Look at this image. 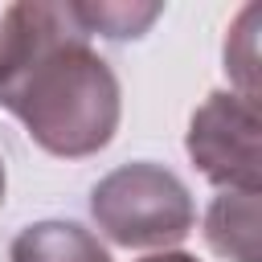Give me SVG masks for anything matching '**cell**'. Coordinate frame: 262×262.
I'll return each instance as SVG.
<instances>
[{"mask_svg":"<svg viewBox=\"0 0 262 262\" xmlns=\"http://www.w3.org/2000/svg\"><path fill=\"white\" fill-rule=\"evenodd\" d=\"M188 156L225 192H258V102L209 94L188 123Z\"/></svg>","mask_w":262,"mask_h":262,"instance_id":"cell-3","label":"cell"},{"mask_svg":"<svg viewBox=\"0 0 262 262\" xmlns=\"http://www.w3.org/2000/svg\"><path fill=\"white\" fill-rule=\"evenodd\" d=\"M258 192H221L205 213L209 246L229 262H258L262 233H258Z\"/></svg>","mask_w":262,"mask_h":262,"instance_id":"cell-4","label":"cell"},{"mask_svg":"<svg viewBox=\"0 0 262 262\" xmlns=\"http://www.w3.org/2000/svg\"><path fill=\"white\" fill-rule=\"evenodd\" d=\"M12 262H111V254L74 221H41L16 233Z\"/></svg>","mask_w":262,"mask_h":262,"instance_id":"cell-5","label":"cell"},{"mask_svg":"<svg viewBox=\"0 0 262 262\" xmlns=\"http://www.w3.org/2000/svg\"><path fill=\"white\" fill-rule=\"evenodd\" d=\"M0 106L66 160L111 143L119 82L70 4H12L0 20Z\"/></svg>","mask_w":262,"mask_h":262,"instance_id":"cell-1","label":"cell"},{"mask_svg":"<svg viewBox=\"0 0 262 262\" xmlns=\"http://www.w3.org/2000/svg\"><path fill=\"white\" fill-rule=\"evenodd\" d=\"M90 213L98 229L127 250L176 246L192 229V196L160 164H123L102 176L90 192Z\"/></svg>","mask_w":262,"mask_h":262,"instance_id":"cell-2","label":"cell"},{"mask_svg":"<svg viewBox=\"0 0 262 262\" xmlns=\"http://www.w3.org/2000/svg\"><path fill=\"white\" fill-rule=\"evenodd\" d=\"M0 201H4V164H0Z\"/></svg>","mask_w":262,"mask_h":262,"instance_id":"cell-8","label":"cell"},{"mask_svg":"<svg viewBox=\"0 0 262 262\" xmlns=\"http://www.w3.org/2000/svg\"><path fill=\"white\" fill-rule=\"evenodd\" d=\"M70 8L90 37L102 33V37H115V41L139 37L160 16V4H143V8H135V4H70Z\"/></svg>","mask_w":262,"mask_h":262,"instance_id":"cell-6","label":"cell"},{"mask_svg":"<svg viewBox=\"0 0 262 262\" xmlns=\"http://www.w3.org/2000/svg\"><path fill=\"white\" fill-rule=\"evenodd\" d=\"M143 262H196V258H188V254H151Z\"/></svg>","mask_w":262,"mask_h":262,"instance_id":"cell-7","label":"cell"}]
</instances>
